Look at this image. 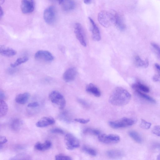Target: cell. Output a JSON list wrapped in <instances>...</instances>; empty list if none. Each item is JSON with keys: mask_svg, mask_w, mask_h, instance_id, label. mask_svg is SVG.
Returning a JSON list of instances; mask_svg holds the SVG:
<instances>
[{"mask_svg": "<svg viewBox=\"0 0 160 160\" xmlns=\"http://www.w3.org/2000/svg\"><path fill=\"white\" fill-rule=\"evenodd\" d=\"M131 97L130 93L127 90L121 87H117L112 92L109 101L113 105L122 106L127 105Z\"/></svg>", "mask_w": 160, "mask_h": 160, "instance_id": "obj_1", "label": "cell"}, {"mask_svg": "<svg viewBox=\"0 0 160 160\" xmlns=\"http://www.w3.org/2000/svg\"><path fill=\"white\" fill-rule=\"evenodd\" d=\"M114 11L108 12L102 11L100 12L98 15V20L99 23L106 28L114 24L115 18Z\"/></svg>", "mask_w": 160, "mask_h": 160, "instance_id": "obj_2", "label": "cell"}, {"mask_svg": "<svg viewBox=\"0 0 160 160\" xmlns=\"http://www.w3.org/2000/svg\"><path fill=\"white\" fill-rule=\"evenodd\" d=\"M136 122V120L134 118H123L117 120L110 121L108 124L112 128L117 129L131 126Z\"/></svg>", "mask_w": 160, "mask_h": 160, "instance_id": "obj_3", "label": "cell"}, {"mask_svg": "<svg viewBox=\"0 0 160 160\" xmlns=\"http://www.w3.org/2000/svg\"><path fill=\"white\" fill-rule=\"evenodd\" d=\"M49 97L51 101L57 105L60 109H62L66 105V100L60 92L56 91H53L49 94Z\"/></svg>", "mask_w": 160, "mask_h": 160, "instance_id": "obj_4", "label": "cell"}, {"mask_svg": "<svg viewBox=\"0 0 160 160\" xmlns=\"http://www.w3.org/2000/svg\"><path fill=\"white\" fill-rule=\"evenodd\" d=\"M74 32L76 37L83 46H87V40L86 34L83 28L82 25L79 23H75L74 27Z\"/></svg>", "mask_w": 160, "mask_h": 160, "instance_id": "obj_5", "label": "cell"}, {"mask_svg": "<svg viewBox=\"0 0 160 160\" xmlns=\"http://www.w3.org/2000/svg\"><path fill=\"white\" fill-rule=\"evenodd\" d=\"M64 141L66 147L69 150H73L80 146L78 139L73 134L68 133L66 135Z\"/></svg>", "mask_w": 160, "mask_h": 160, "instance_id": "obj_6", "label": "cell"}, {"mask_svg": "<svg viewBox=\"0 0 160 160\" xmlns=\"http://www.w3.org/2000/svg\"><path fill=\"white\" fill-rule=\"evenodd\" d=\"M98 139L100 142L107 144L116 143L120 140V137L118 135L113 134H100L98 136Z\"/></svg>", "mask_w": 160, "mask_h": 160, "instance_id": "obj_7", "label": "cell"}, {"mask_svg": "<svg viewBox=\"0 0 160 160\" xmlns=\"http://www.w3.org/2000/svg\"><path fill=\"white\" fill-rule=\"evenodd\" d=\"M43 18L47 24H53L56 19V12L54 7L51 6L46 8L44 12Z\"/></svg>", "mask_w": 160, "mask_h": 160, "instance_id": "obj_8", "label": "cell"}, {"mask_svg": "<svg viewBox=\"0 0 160 160\" xmlns=\"http://www.w3.org/2000/svg\"><path fill=\"white\" fill-rule=\"evenodd\" d=\"M36 59L40 61L50 62L54 59V57L50 52L46 50H39L35 54Z\"/></svg>", "mask_w": 160, "mask_h": 160, "instance_id": "obj_9", "label": "cell"}, {"mask_svg": "<svg viewBox=\"0 0 160 160\" xmlns=\"http://www.w3.org/2000/svg\"><path fill=\"white\" fill-rule=\"evenodd\" d=\"M21 9L22 12L25 14L32 12L34 9V0H22Z\"/></svg>", "mask_w": 160, "mask_h": 160, "instance_id": "obj_10", "label": "cell"}, {"mask_svg": "<svg viewBox=\"0 0 160 160\" xmlns=\"http://www.w3.org/2000/svg\"><path fill=\"white\" fill-rule=\"evenodd\" d=\"M88 19L90 22V30L93 39L96 41H100L101 39V36L98 27L92 18L88 17Z\"/></svg>", "mask_w": 160, "mask_h": 160, "instance_id": "obj_11", "label": "cell"}, {"mask_svg": "<svg viewBox=\"0 0 160 160\" xmlns=\"http://www.w3.org/2000/svg\"><path fill=\"white\" fill-rule=\"evenodd\" d=\"M77 73L76 68L71 67L68 69L63 75V80L66 82H70L74 80Z\"/></svg>", "mask_w": 160, "mask_h": 160, "instance_id": "obj_12", "label": "cell"}, {"mask_svg": "<svg viewBox=\"0 0 160 160\" xmlns=\"http://www.w3.org/2000/svg\"><path fill=\"white\" fill-rule=\"evenodd\" d=\"M55 122L54 119L51 117H44L38 121L36 123L37 127L39 128L46 127L54 124Z\"/></svg>", "mask_w": 160, "mask_h": 160, "instance_id": "obj_13", "label": "cell"}, {"mask_svg": "<svg viewBox=\"0 0 160 160\" xmlns=\"http://www.w3.org/2000/svg\"><path fill=\"white\" fill-rule=\"evenodd\" d=\"M114 14L115 18L114 24L119 30H124L126 26L122 17L115 11H114Z\"/></svg>", "mask_w": 160, "mask_h": 160, "instance_id": "obj_14", "label": "cell"}, {"mask_svg": "<svg viewBox=\"0 0 160 160\" xmlns=\"http://www.w3.org/2000/svg\"><path fill=\"white\" fill-rule=\"evenodd\" d=\"M86 90L88 92L96 97H99L101 95L100 90L92 83H90L87 85L86 87Z\"/></svg>", "mask_w": 160, "mask_h": 160, "instance_id": "obj_15", "label": "cell"}, {"mask_svg": "<svg viewBox=\"0 0 160 160\" xmlns=\"http://www.w3.org/2000/svg\"><path fill=\"white\" fill-rule=\"evenodd\" d=\"M107 155L109 158L118 159L121 158L124 156L122 151L119 150H111L106 152Z\"/></svg>", "mask_w": 160, "mask_h": 160, "instance_id": "obj_16", "label": "cell"}, {"mask_svg": "<svg viewBox=\"0 0 160 160\" xmlns=\"http://www.w3.org/2000/svg\"><path fill=\"white\" fill-rule=\"evenodd\" d=\"M52 146V142L50 141L47 140L43 143L37 142L35 144L34 148L38 150L42 151L49 149Z\"/></svg>", "mask_w": 160, "mask_h": 160, "instance_id": "obj_17", "label": "cell"}, {"mask_svg": "<svg viewBox=\"0 0 160 160\" xmlns=\"http://www.w3.org/2000/svg\"><path fill=\"white\" fill-rule=\"evenodd\" d=\"M64 11H69L73 9L75 7V3L73 0H62L60 4Z\"/></svg>", "mask_w": 160, "mask_h": 160, "instance_id": "obj_18", "label": "cell"}, {"mask_svg": "<svg viewBox=\"0 0 160 160\" xmlns=\"http://www.w3.org/2000/svg\"><path fill=\"white\" fill-rule=\"evenodd\" d=\"M0 53L3 56L10 57L15 55L17 52L12 48L2 46L0 47Z\"/></svg>", "mask_w": 160, "mask_h": 160, "instance_id": "obj_19", "label": "cell"}, {"mask_svg": "<svg viewBox=\"0 0 160 160\" xmlns=\"http://www.w3.org/2000/svg\"><path fill=\"white\" fill-rule=\"evenodd\" d=\"M30 96V94L28 92L20 94L16 96L15 98V101L18 104H25L28 102Z\"/></svg>", "mask_w": 160, "mask_h": 160, "instance_id": "obj_20", "label": "cell"}, {"mask_svg": "<svg viewBox=\"0 0 160 160\" xmlns=\"http://www.w3.org/2000/svg\"><path fill=\"white\" fill-rule=\"evenodd\" d=\"M134 62L135 65L138 67L145 68H147L149 65V62L147 59L142 60L138 56L135 57Z\"/></svg>", "mask_w": 160, "mask_h": 160, "instance_id": "obj_21", "label": "cell"}, {"mask_svg": "<svg viewBox=\"0 0 160 160\" xmlns=\"http://www.w3.org/2000/svg\"><path fill=\"white\" fill-rule=\"evenodd\" d=\"M132 87L135 90H138L145 92H148L150 91L149 88L148 87L139 82L134 83Z\"/></svg>", "mask_w": 160, "mask_h": 160, "instance_id": "obj_22", "label": "cell"}, {"mask_svg": "<svg viewBox=\"0 0 160 160\" xmlns=\"http://www.w3.org/2000/svg\"><path fill=\"white\" fill-rule=\"evenodd\" d=\"M128 134L130 137L136 142L139 143L142 142L143 140L141 136L136 131H130L128 132Z\"/></svg>", "mask_w": 160, "mask_h": 160, "instance_id": "obj_23", "label": "cell"}, {"mask_svg": "<svg viewBox=\"0 0 160 160\" xmlns=\"http://www.w3.org/2000/svg\"><path fill=\"white\" fill-rule=\"evenodd\" d=\"M136 93L140 97L151 103H155L156 101L152 97L138 90H135Z\"/></svg>", "mask_w": 160, "mask_h": 160, "instance_id": "obj_24", "label": "cell"}, {"mask_svg": "<svg viewBox=\"0 0 160 160\" xmlns=\"http://www.w3.org/2000/svg\"><path fill=\"white\" fill-rule=\"evenodd\" d=\"M59 118L61 120L67 123H70L72 121L70 115L67 111L62 112L59 115Z\"/></svg>", "mask_w": 160, "mask_h": 160, "instance_id": "obj_25", "label": "cell"}, {"mask_svg": "<svg viewBox=\"0 0 160 160\" xmlns=\"http://www.w3.org/2000/svg\"><path fill=\"white\" fill-rule=\"evenodd\" d=\"M0 117H3L5 115L8 110V107L7 103L3 100H0Z\"/></svg>", "mask_w": 160, "mask_h": 160, "instance_id": "obj_26", "label": "cell"}, {"mask_svg": "<svg viewBox=\"0 0 160 160\" xmlns=\"http://www.w3.org/2000/svg\"><path fill=\"white\" fill-rule=\"evenodd\" d=\"M23 122L22 120L19 119H16L12 122L11 127L14 131L19 130L22 125Z\"/></svg>", "mask_w": 160, "mask_h": 160, "instance_id": "obj_27", "label": "cell"}, {"mask_svg": "<svg viewBox=\"0 0 160 160\" xmlns=\"http://www.w3.org/2000/svg\"><path fill=\"white\" fill-rule=\"evenodd\" d=\"M28 57L24 56L18 58L16 61L11 64V66L12 68H15L17 66L24 63L27 62L28 60Z\"/></svg>", "mask_w": 160, "mask_h": 160, "instance_id": "obj_28", "label": "cell"}, {"mask_svg": "<svg viewBox=\"0 0 160 160\" xmlns=\"http://www.w3.org/2000/svg\"><path fill=\"white\" fill-rule=\"evenodd\" d=\"M83 132L85 134L98 135V136L100 134V132L99 130L89 128L84 129L83 131Z\"/></svg>", "mask_w": 160, "mask_h": 160, "instance_id": "obj_29", "label": "cell"}, {"mask_svg": "<svg viewBox=\"0 0 160 160\" xmlns=\"http://www.w3.org/2000/svg\"><path fill=\"white\" fill-rule=\"evenodd\" d=\"M82 150L86 153L91 156H95L97 154V152L95 149L86 146L82 148Z\"/></svg>", "mask_w": 160, "mask_h": 160, "instance_id": "obj_30", "label": "cell"}, {"mask_svg": "<svg viewBox=\"0 0 160 160\" xmlns=\"http://www.w3.org/2000/svg\"><path fill=\"white\" fill-rule=\"evenodd\" d=\"M151 125L152 124L151 122H148L143 119H141L140 126L142 128L148 129L151 128Z\"/></svg>", "mask_w": 160, "mask_h": 160, "instance_id": "obj_31", "label": "cell"}, {"mask_svg": "<svg viewBox=\"0 0 160 160\" xmlns=\"http://www.w3.org/2000/svg\"><path fill=\"white\" fill-rule=\"evenodd\" d=\"M55 159L56 160H71L72 159L71 157L62 154L56 155L55 157Z\"/></svg>", "mask_w": 160, "mask_h": 160, "instance_id": "obj_32", "label": "cell"}, {"mask_svg": "<svg viewBox=\"0 0 160 160\" xmlns=\"http://www.w3.org/2000/svg\"><path fill=\"white\" fill-rule=\"evenodd\" d=\"M30 158L29 156L25 154H20L17 155L11 159L12 160H16V159H28V158Z\"/></svg>", "mask_w": 160, "mask_h": 160, "instance_id": "obj_33", "label": "cell"}, {"mask_svg": "<svg viewBox=\"0 0 160 160\" xmlns=\"http://www.w3.org/2000/svg\"><path fill=\"white\" fill-rule=\"evenodd\" d=\"M151 44L157 54L160 58V47L158 45L154 42H152Z\"/></svg>", "mask_w": 160, "mask_h": 160, "instance_id": "obj_34", "label": "cell"}, {"mask_svg": "<svg viewBox=\"0 0 160 160\" xmlns=\"http://www.w3.org/2000/svg\"><path fill=\"white\" fill-rule=\"evenodd\" d=\"M152 132L153 134L160 137V126H155L152 129Z\"/></svg>", "mask_w": 160, "mask_h": 160, "instance_id": "obj_35", "label": "cell"}, {"mask_svg": "<svg viewBox=\"0 0 160 160\" xmlns=\"http://www.w3.org/2000/svg\"><path fill=\"white\" fill-rule=\"evenodd\" d=\"M51 132L54 133H57L63 134L64 133V131L61 129L58 128H55L52 129L50 130Z\"/></svg>", "mask_w": 160, "mask_h": 160, "instance_id": "obj_36", "label": "cell"}, {"mask_svg": "<svg viewBox=\"0 0 160 160\" xmlns=\"http://www.w3.org/2000/svg\"><path fill=\"white\" fill-rule=\"evenodd\" d=\"M74 120L82 124H86L89 122L90 120L89 119H85L81 118H76L74 119Z\"/></svg>", "mask_w": 160, "mask_h": 160, "instance_id": "obj_37", "label": "cell"}, {"mask_svg": "<svg viewBox=\"0 0 160 160\" xmlns=\"http://www.w3.org/2000/svg\"><path fill=\"white\" fill-rule=\"evenodd\" d=\"M7 142V139L6 137L2 136L0 137V149H1L2 148L3 144Z\"/></svg>", "mask_w": 160, "mask_h": 160, "instance_id": "obj_38", "label": "cell"}, {"mask_svg": "<svg viewBox=\"0 0 160 160\" xmlns=\"http://www.w3.org/2000/svg\"><path fill=\"white\" fill-rule=\"evenodd\" d=\"M39 105V103L38 102H34L28 103L27 106L29 108H36L38 107Z\"/></svg>", "mask_w": 160, "mask_h": 160, "instance_id": "obj_39", "label": "cell"}, {"mask_svg": "<svg viewBox=\"0 0 160 160\" xmlns=\"http://www.w3.org/2000/svg\"><path fill=\"white\" fill-rule=\"evenodd\" d=\"M78 102L81 103L82 105L87 107L88 106V103L85 101L81 99H78Z\"/></svg>", "mask_w": 160, "mask_h": 160, "instance_id": "obj_40", "label": "cell"}, {"mask_svg": "<svg viewBox=\"0 0 160 160\" xmlns=\"http://www.w3.org/2000/svg\"><path fill=\"white\" fill-rule=\"evenodd\" d=\"M153 81L155 82H160V75L155 74L154 75L152 78Z\"/></svg>", "mask_w": 160, "mask_h": 160, "instance_id": "obj_41", "label": "cell"}, {"mask_svg": "<svg viewBox=\"0 0 160 160\" xmlns=\"http://www.w3.org/2000/svg\"><path fill=\"white\" fill-rule=\"evenodd\" d=\"M0 100H4L6 98V96L4 92L1 90L0 92Z\"/></svg>", "mask_w": 160, "mask_h": 160, "instance_id": "obj_42", "label": "cell"}, {"mask_svg": "<svg viewBox=\"0 0 160 160\" xmlns=\"http://www.w3.org/2000/svg\"><path fill=\"white\" fill-rule=\"evenodd\" d=\"M152 148L155 149L160 150V143L156 142L152 144Z\"/></svg>", "mask_w": 160, "mask_h": 160, "instance_id": "obj_43", "label": "cell"}, {"mask_svg": "<svg viewBox=\"0 0 160 160\" xmlns=\"http://www.w3.org/2000/svg\"><path fill=\"white\" fill-rule=\"evenodd\" d=\"M4 15V12L2 7L0 8V17L1 18Z\"/></svg>", "mask_w": 160, "mask_h": 160, "instance_id": "obj_44", "label": "cell"}, {"mask_svg": "<svg viewBox=\"0 0 160 160\" xmlns=\"http://www.w3.org/2000/svg\"><path fill=\"white\" fill-rule=\"evenodd\" d=\"M155 66L156 68L160 72V65L158 63L155 64Z\"/></svg>", "mask_w": 160, "mask_h": 160, "instance_id": "obj_45", "label": "cell"}, {"mask_svg": "<svg viewBox=\"0 0 160 160\" xmlns=\"http://www.w3.org/2000/svg\"><path fill=\"white\" fill-rule=\"evenodd\" d=\"M92 0H84V3L86 4H89L90 3Z\"/></svg>", "mask_w": 160, "mask_h": 160, "instance_id": "obj_46", "label": "cell"}, {"mask_svg": "<svg viewBox=\"0 0 160 160\" xmlns=\"http://www.w3.org/2000/svg\"><path fill=\"white\" fill-rule=\"evenodd\" d=\"M52 2H54L56 1H58L59 3L60 4V3L62 2V0H49Z\"/></svg>", "mask_w": 160, "mask_h": 160, "instance_id": "obj_47", "label": "cell"}, {"mask_svg": "<svg viewBox=\"0 0 160 160\" xmlns=\"http://www.w3.org/2000/svg\"><path fill=\"white\" fill-rule=\"evenodd\" d=\"M157 160H160V154H159L157 157Z\"/></svg>", "mask_w": 160, "mask_h": 160, "instance_id": "obj_48", "label": "cell"}, {"mask_svg": "<svg viewBox=\"0 0 160 160\" xmlns=\"http://www.w3.org/2000/svg\"><path fill=\"white\" fill-rule=\"evenodd\" d=\"M5 0H0V2L1 4H2L4 2Z\"/></svg>", "mask_w": 160, "mask_h": 160, "instance_id": "obj_49", "label": "cell"}]
</instances>
